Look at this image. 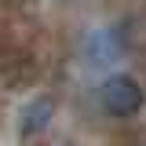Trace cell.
Segmentation results:
<instances>
[{
  "instance_id": "obj_1",
  "label": "cell",
  "mask_w": 146,
  "mask_h": 146,
  "mask_svg": "<svg viewBox=\"0 0 146 146\" xmlns=\"http://www.w3.org/2000/svg\"><path fill=\"white\" fill-rule=\"evenodd\" d=\"M102 106L113 117H131L143 110V88L131 73H113L102 84Z\"/></svg>"
},
{
  "instance_id": "obj_2",
  "label": "cell",
  "mask_w": 146,
  "mask_h": 146,
  "mask_svg": "<svg viewBox=\"0 0 146 146\" xmlns=\"http://www.w3.org/2000/svg\"><path fill=\"white\" fill-rule=\"evenodd\" d=\"M55 117V102L48 99V95H40V99H33L29 106H26V121H22V128L33 135V131H44V128L51 124Z\"/></svg>"
}]
</instances>
